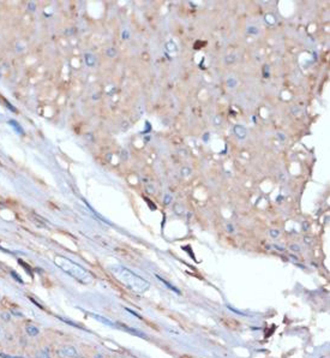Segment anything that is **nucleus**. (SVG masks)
I'll list each match as a JSON object with an SVG mask.
<instances>
[{
	"label": "nucleus",
	"instance_id": "obj_22",
	"mask_svg": "<svg viewBox=\"0 0 330 358\" xmlns=\"http://www.w3.org/2000/svg\"><path fill=\"white\" fill-rule=\"evenodd\" d=\"M289 249H291V250H293V251H295V253L300 251V246H299V245H297V244H292V245L289 246Z\"/></svg>",
	"mask_w": 330,
	"mask_h": 358
},
{
	"label": "nucleus",
	"instance_id": "obj_20",
	"mask_svg": "<svg viewBox=\"0 0 330 358\" xmlns=\"http://www.w3.org/2000/svg\"><path fill=\"white\" fill-rule=\"evenodd\" d=\"M10 124H12V125H15V129H16V130H17V131H19V132H21V133H23V130H22V128H21V125H18V124H17V123H16V122H15V120H11V122H10Z\"/></svg>",
	"mask_w": 330,
	"mask_h": 358
},
{
	"label": "nucleus",
	"instance_id": "obj_23",
	"mask_svg": "<svg viewBox=\"0 0 330 358\" xmlns=\"http://www.w3.org/2000/svg\"><path fill=\"white\" fill-rule=\"evenodd\" d=\"M0 357H2V358H24V357H18V356H8V355H5V353H0Z\"/></svg>",
	"mask_w": 330,
	"mask_h": 358
},
{
	"label": "nucleus",
	"instance_id": "obj_8",
	"mask_svg": "<svg viewBox=\"0 0 330 358\" xmlns=\"http://www.w3.org/2000/svg\"><path fill=\"white\" fill-rule=\"evenodd\" d=\"M25 332L28 333V335H30V336H36L37 334H38V328L36 327V326L34 325H28L27 327H25Z\"/></svg>",
	"mask_w": 330,
	"mask_h": 358
},
{
	"label": "nucleus",
	"instance_id": "obj_35",
	"mask_svg": "<svg viewBox=\"0 0 330 358\" xmlns=\"http://www.w3.org/2000/svg\"><path fill=\"white\" fill-rule=\"evenodd\" d=\"M305 242H306V243H307V242H311V239H310V238H305Z\"/></svg>",
	"mask_w": 330,
	"mask_h": 358
},
{
	"label": "nucleus",
	"instance_id": "obj_12",
	"mask_svg": "<svg viewBox=\"0 0 330 358\" xmlns=\"http://www.w3.org/2000/svg\"><path fill=\"white\" fill-rule=\"evenodd\" d=\"M106 54H107L109 58H114V57L117 55V49H115V48H108V49L106 51Z\"/></svg>",
	"mask_w": 330,
	"mask_h": 358
},
{
	"label": "nucleus",
	"instance_id": "obj_27",
	"mask_svg": "<svg viewBox=\"0 0 330 358\" xmlns=\"http://www.w3.org/2000/svg\"><path fill=\"white\" fill-rule=\"evenodd\" d=\"M12 275H13V276H15V278L18 280V283H23V281H22V279H21L18 275H16V273H13V272H12Z\"/></svg>",
	"mask_w": 330,
	"mask_h": 358
},
{
	"label": "nucleus",
	"instance_id": "obj_19",
	"mask_svg": "<svg viewBox=\"0 0 330 358\" xmlns=\"http://www.w3.org/2000/svg\"><path fill=\"white\" fill-rule=\"evenodd\" d=\"M0 316H1V319H2L4 321H6V322L11 320V315H10V313H4V314H1Z\"/></svg>",
	"mask_w": 330,
	"mask_h": 358
},
{
	"label": "nucleus",
	"instance_id": "obj_1",
	"mask_svg": "<svg viewBox=\"0 0 330 358\" xmlns=\"http://www.w3.org/2000/svg\"><path fill=\"white\" fill-rule=\"evenodd\" d=\"M109 272L112 273V275L120 283L123 284L125 287H127L130 291L138 294L147 292L150 287V284L140 278L139 275H137L136 273H133L132 270H130L129 268L120 266V264H112L108 267Z\"/></svg>",
	"mask_w": 330,
	"mask_h": 358
},
{
	"label": "nucleus",
	"instance_id": "obj_4",
	"mask_svg": "<svg viewBox=\"0 0 330 358\" xmlns=\"http://www.w3.org/2000/svg\"><path fill=\"white\" fill-rule=\"evenodd\" d=\"M117 326H119L123 330H125V332H127V333H130V334H132V335H136V336H139V338H143V339H147V335L144 334V333H142L140 330H138V329H136V328H131V327H129V326L126 325H121V323H117Z\"/></svg>",
	"mask_w": 330,
	"mask_h": 358
},
{
	"label": "nucleus",
	"instance_id": "obj_26",
	"mask_svg": "<svg viewBox=\"0 0 330 358\" xmlns=\"http://www.w3.org/2000/svg\"><path fill=\"white\" fill-rule=\"evenodd\" d=\"M277 137L281 139V141H286V136L283 133H277Z\"/></svg>",
	"mask_w": 330,
	"mask_h": 358
},
{
	"label": "nucleus",
	"instance_id": "obj_13",
	"mask_svg": "<svg viewBox=\"0 0 330 358\" xmlns=\"http://www.w3.org/2000/svg\"><path fill=\"white\" fill-rule=\"evenodd\" d=\"M174 210H175V213H177L178 215H181L183 212H184V208H183L180 204H175V206H174Z\"/></svg>",
	"mask_w": 330,
	"mask_h": 358
},
{
	"label": "nucleus",
	"instance_id": "obj_25",
	"mask_svg": "<svg viewBox=\"0 0 330 358\" xmlns=\"http://www.w3.org/2000/svg\"><path fill=\"white\" fill-rule=\"evenodd\" d=\"M226 227H227V231H228V232H231V233L234 232V227H233V225H231V224H227Z\"/></svg>",
	"mask_w": 330,
	"mask_h": 358
},
{
	"label": "nucleus",
	"instance_id": "obj_34",
	"mask_svg": "<svg viewBox=\"0 0 330 358\" xmlns=\"http://www.w3.org/2000/svg\"><path fill=\"white\" fill-rule=\"evenodd\" d=\"M29 7H30L31 10H34V7H35V6H34V4H30V5H29Z\"/></svg>",
	"mask_w": 330,
	"mask_h": 358
},
{
	"label": "nucleus",
	"instance_id": "obj_36",
	"mask_svg": "<svg viewBox=\"0 0 330 358\" xmlns=\"http://www.w3.org/2000/svg\"><path fill=\"white\" fill-rule=\"evenodd\" d=\"M0 333H1V329H0Z\"/></svg>",
	"mask_w": 330,
	"mask_h": 358
},
{
	"label": "nucleus",
	"instance_id": "obj_5",
	"mask_svg": "<svg viewBox=\"0 0 330 358\" xmlns=\"http://www.w3.org/2000/svg\"><path fill=\"white\" fill-rule=\"evenodd\" d=\"M233 131H234V133H235V136L239 138V139H245L246 138V136H247V130H246V128L244 126V125H235L234 128H233Z\"/></svg>",
	"mask_w": 330,
	"mask_h": 358
},
{
	"label": "nucleus",
	"instance_id": "obj_28",
	"mask_svg": "<svg viewBox=\"0 0 330 358\" xmlns=\"http://www.w3.org/2000/svg\"><path fill=\"white\" fill-rule=\"evenodd\" d=\"M275 249L276 250H280V251H283L285 250V248L283 246H280V245H275Z\"/></svg>",
	"mask_w": 330,
	"mask_h": 358
},
{
	"label": "nucleus",
	"instance_id": "obj_9",
	"mask_svg": "<svg viewBox=\"0 0 330 358\" xmlns=\"http://www.w3.org/2000/svg\"><path fill=\"white\" fill-rule=\"evenodd\" d=\"M264 21H265V23H266L268 25H274V24L276 23V17H275L272 13H266V15L264 16Z\"/></svg>",
	"mask_w": 330,
	"mask_h": 358
},
{
	"label": "nucleus",
	"instance_id": "obj_7",
	"mask_svg": "<svg viewBox=\"0 0 330 358\" xmlns=\"http://www.w3.org/2000/svg\"><path fill=\"white\" fill-rule=\"evenodd\" d=\"M91 316H93L95 320H97L99 322L103 323V325L109 326V327H117V323H113L112 321H109V320H108V319H106V317H102V316H100V315H95V314H91Z\"/></svg>",
	"mask_w": 330,
	"mask_h": 358
},
{
	"label": "nucleus",
	"instance_id": "obj_21",
	"mask_svg": "<svg viewBox=\"0 0 330 358\" xmlns=\"http://www.w3.org/2000/svg\"><path fill=\"white\" fill-rule=\"evenodd\" d=\"M190 173H191V169H190L189 167H184V168L181 169V174H183V176H190Z\"/></svg>",
	"mask_w": 330,
	"mask_h": 358
},
{
	"label": "nucleus",
	"instance_id": "obj_6",
	"mask_svg": "<svg viewBox=\"0 0 330 358\" xmlns=\"http://www.w3.org/2000/svg\"><path fill=\"white\" fill-rule=\"evenodd\" d=\"M84 62H85L87 66L93 67V66H95V64H96V58L91 53H85L84 54Z\"/></svg>",
	"mask_w": 330,
	"mask_h": 358
},
{
	"label": "nucleus",
	"instance_id": "obj_2",
	"mask_svg": "<svg viewBox=\"0 0 330 358\" xmlns=\"http://www.w3.org/2000/svg\"><path fill=\"white\" fill-rule=\"evenodd\" d=\"M55 264L63 269L66 274L71 275L72 278H74L76 280H78L82 284H91L94 281V276L90 272H88L87 269H84L82 266L77 264L76 262L68 260L64 256H57L54 259Z\"/></svg>",
	"mask_w": 330,
	"mask_h": 358
},
{
	"label": "nucleus",
	"instance_id": "obj_15",
	"mask_svg": "<svg viewBox=\"0 0 330 358\" xmlns=\"http://www.w3.org/2000/svg\"><path fill=\"white\" fill-rule=\"evenodd\" d=\"M269 234H270V237H272V238H277V237L280 236V231H279V229H270V231H269Z\"/></svg>",
	"mask_w": 330,
	"mask_h": 358
},
{
	"label": "nucleus",
	"instance_id": "obj_17",
	"mask_svg": "<svg viewBox=\"0 0 330 358\" xmlns=\"http://www.w3.org/2000/svg\"><path fill=\"white\" fill-rule=\"evenodd\" d=\"M170 202H172V196L169 195V194H166L165 196H163V204H170Z\"/></svg>",
	"mask_w": 330,
	"mask_h": 358
},
{
	"label": "nucleus",
	"instance_id": "obj_11",
	"mask_svg": "<svg viewBox=\"0 0 330 358\" xmlns=\"http://www.w3.org/2000/svg\"><path fill=\"white\" fill-rule=\"evenodd\" d=\"M36 358H49V353H48V350L45 349L42 351H40L37 355H36Z\"/></svg>",
	"mask_w": 330,
	"mask_h": 358
},
{
	"label": "nucleus",
	"instance_id": "obj_16",
	"mask_svg": "<svg viewBox=\"0 0 330 358\" xmlns=\"http://www.w3.org/2000/svg\"><path fill=\"white\" fill-rule=\"evenodd\" d=\"M227 85H228L229 88H235V87H236V81H235L234 78H228V81H227Z\"/></svg>",
	"mask_w": 330,
	"mask_h": 358
},
{
	"label": "nucleus",
	"instance_id": "obj_31",
	"mask_svg": "<svg viewBox=\"0 0 330 358\" xmlns=\"http://www.w3.org/2000/svg\"><path fill=\"white\" fill-rule=\"evenodd\" d=\"M127 37H129L127 33H125V32H124V33H123V38H127Z\"/></svg>",
	"mask_w": 330,
	"mask_h": 358
},
{
	"label": "nucleus",
	"instance_id": "obj_32",
	"mask_svg": "<svg viewBox=\"0 0 330 358\" xmlns=\"http://www.w3.org/2000/svg\"><path fill=\"white\" fill-rule=\"evenodd\" d=\"M94 358H103V357H102V355H95Z\"/></svg>",
	"mask_w": 330,
	"mask_h": 358
},
{
	"label": "nucleus",
	"instance_id": "obj_3",
	"mask_svg": "<svg viewBox=\"0 0 330 358\" xmlns=\"http://www.w3.org/2000/svg\"><path fill=\"white\" fill-rule=\"evenodd\" d=\"M57 355L60 357H72V358H79L77 350L73 346H64L60 350L57 351Z\"/></svg>",
	"mask_w": 330,
	"mask_h": 358
},
{
	"label": "nucleus",
	"instance_id": "obj_14",
	"mask_svg": "<svg viewBox=\"0 0 330 358\" xmlns=\"http://www.w3.org/2000/svg\"><path fill=\"white\" fill-rule=\"evenodd\" d=\"M157 278H159V279H160V280H161V281H162V283H163V284H166V285H167V286H168V287H169V289H170V290H173V291H174V292L175 293H178V294H179V291H178V289H175V287H173V286H172V285H170V284H168V283H167V281H166V280H163V279H161V278H160V276H157Z\"/></svg>",
	"mask_w": 330,
	"mask_h": 358
},
{
	"label": "nucleus",
	"instance_id": "obj_18",
	"mask_svg": "<svg viewBox=\"0 0 330 358\" xmlns=\"http://www.w3.org/2000/svg\"><path fill=\"white\" fill-rule=\"evenodd\" d=\"M247 33L252 34V35H257L258 34V29L256 27H249L247 28Z\"/></svg>",
	"mask_w": 330,
	"mask_h": 358
},
{
	"label": "nucleus",
	"instance_id": "obj_24",
	"mask_svg": "<svg viewBox=\"0 0 330 358\" xmlns=\"http://www.w3.org/2000/svg\"><path fill=\"white\" fill-rule=\"evenodd\" d=\"M125 310H126V311H129V313H131L132 315H134V316H137V317H138V319H142V317H140V316H139V315H138V314H136V313H134V311H132L131 309H129V308H125Z\"/></svg>",
	"mask_w": 330,
	"mask_h": 358
},
{
	"label": "nucleus",
	"instance_id": "obj_33",
	"mask_svg": "<svg viewBox=\"0 0 330 358\" xmlns=\"http://www.w3.org/2000/svg\"><path fill=\"white\" fill-rule=\"evenodd\" d=\"M204 141H205V142L208 141V133H205V136H204Z\"/></svg>",
	"mask_w": 330,
	"mask_h": 358
},
{
	"label": "nucleus",
	"instance_id": "obj_30",
	"mask_svg": "<svg viewBox=\"0 0 330 358\" xmlns=\"http://www.w3.org/2000/svg\"><path fill=\"white\" fill-rule=\"evenodd\" d=\"M215 123H216V124H220V123H221V122H220V117H216V118H215Z\"/></svg>",
	"mask_w": 330,
	"mask_h": 358
},
{
	"label": "nucleus",
	"instance_id": "obj_29",
	"mask_svg": "<svg viewBox=\"0 0 330 358\" xmlns=\"http://www.w3.org/2000/svg\"><path fill=\"white\" fill-rule=\"evenodd\" d=\"M12 313H13V314H15V315H16V316H23V315H22V314H21V313H18V311H15V310H13V311H12Z\"/></svg>",
	"mask_w": 330,
	"mask_h": 358
},
{
	"label": "nucleus",
	"instance_id": "obj_10",
	"mask_svg": "<svg viewBox=\"0 0 330 358\" xmlns=\"http://www.w3.org/2000/svg\"><path fill=\"white\" fill-rule=\"evenodd\" d=\"M166 49H167V52H169V53H174V52L178 51L177 45H175L173 41H168V42H166Z\"/></svg>",
	"mask_w": 330,
	"mask_h": 358
}]
</instances>
